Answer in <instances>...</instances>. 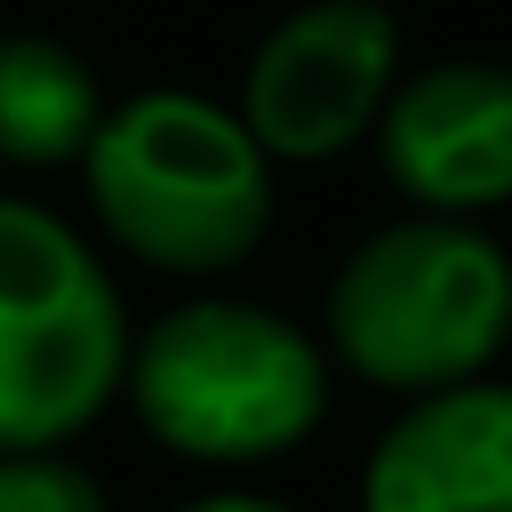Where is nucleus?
Wrapping results in <instances>:
<instances>
[{
	"instance_id": "obj_1",
	"label": "nucleus",
	"mask_w": 512,
	"mask_h": 512,
	"mask_svg": "<svg viewBox=\"0 0 512 512\" xmlns=\"http://www.w3.org/2000/svg\"><path fill=\"white\" fill-rule=\"evenodd\" d=\"M272 168L280 160L256 144L240 104L192 88H136L128 104H104L80 152L104 240L176 280H224L264 248L280 208Z\"/></svg>"
},
{
	"instance_id": "obj_2",
	"label": "nucleus",
	"mask_w": 512,
	"mask_h": 512,
	"mask_svg": "<svg viewBox=\"0 0 512 512\" xmlns=\"http://www.w3.org/2000/svg\"><path fill=\"white\" fill-rule=\"evenodd\" d=\"M320 344L384 400L472 384L512 344V248L488 216L408 208L336 264Z\"/></svg>"
},
{
	"instance_id": "obj_3",
	"label": "nucleus",
	"mask_w": 512,
	"mask_h": 512,
	"mask_svg": "<svg viewBox=\"0 0 512 512\" xmlns=\"http://www.w3.org/2000/svg\"><path fill=\"white\" fill-rule=\"evenodd\" d=\"M120 392L168 456L208 472H256L296 456L328 424L336 360L272 304L192 296L168 304L144 336H128Z\"/></svg>"
},
{
	"instance_id": "obj_4",
	"label": "nucleus",
	"mask_w": 512,
	"mask_h": 512,
	"mask_svg": "<svg viewBox=\"0 0 512 512\" xmlns=\"http://www.w3.org/2000/svg\"><path fill=\"white\" fill-rule=\"evenodd\" d=\"M128 368V312L104 256L40 200L0 192V448H64Z\"/></svg>"
},
{
	"instance_id": "obj_5",
	"label": "nucleus",
	"mask_w": 512,
	"mask_h": 512,
	"mask_svg": "<svg viewBox=\"0 0 512 512\" xmlns=\"http://www.w3.org/2000/svg\"><path fill=\"white\" fill-rule=\"evenodd\" d=\"M400 64V16L384 0H304L248 48L240 120L272 160H336L376 136Z\"/></svg>"
},
{
	"instance_id": "obj_6",
	"label": "nucleus",
	"mask_w": 512,
	"mask_h": 512,
	"mask_svg": "<svg viewBox=\"0 0 512 512\" xmlns=\"http://www.w3.org/2000/svg\"><path fill=\"white\" fill-rule=\"evenodd\" d=\"M368 144L408 208H448V216L512 208V64L496 56L400 64Z\"/></svg>"
},
{
	"instance_id": "obj_7",
	"label": "nucleus",
	"mask_w": 512,
	"mask_h": 512,
	"mask_svg": "<svg viewBox=\"0 0 512 512\" xmlns=\"http://www.w3.org/2000/svg\"><path fill=\"white\" fill-rule=\"evenodd\" d=\"M360 512H512V384L488 368L400 400L360 464Z\"/></svg>"
},
{
	"instance_id": "obj_8",
	"label": "nucleus",
	"mask_w": 512,
	"mask_h": 512,
	"mask_svg": "<svg viewBox=\"0 0 512 512\" xmlns=\"http://www.w3.org/2000/svg\"><path fill=\"white\" fill-rule=\"evenodd\" d=\"M104 120V88L80 48L48 32H0V168H72Z\"/></svg>"
},
{
	"instance_id": "obj_9",
	"label": "nucleus",
	"mask_w": 512,
	"mask_h": 512,
	"mask_svg": "<svg viewBox=\"0 0 512 512\" xmlns=\"http://www.w3.org/2000/svg\"><path fill=\"white\" fill-rule=\"evenodd\" d=\"M0 512H112V496L64 448H0Z\"/></svg>"
},
{
	"instance_id": "obj_10",
	"label": "nucleus",
	"mask_w": 512,
	"mask_h": 512,
	"mask_svg": "<svg viewBox=\"0 0 512 512\" xmlns=\"http://www.w3.org/2000/svg\"><path fill=\"white\" fill-rule=\"evenodd\" d=\"M176 512H296L280 496H256V488H208V496H184Z\"/></svg>"
}]
</instances>
